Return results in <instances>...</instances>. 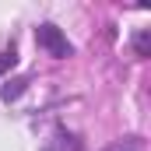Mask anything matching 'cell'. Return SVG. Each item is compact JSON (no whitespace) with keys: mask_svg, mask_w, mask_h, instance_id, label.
I'll use <instances>...</instances> for the list:
<instances>
[{"mask_svg":"<svg viewBox=\"0 0 151 151\" xmlns=\"http://www.w3.org/2000/svg\"><path fill=\"white\" fill-rule=\"evenodd\" d=\"M35 42L49 53V56H56V60H67V56L74 53V46L67 42V35H63L56 25H39L35 28Z\"/></svg>","mask_w":151,"mask_h":151,"instance_id":"cell-1","label":"cell"},{"mask_svg":"<svg viewBox=\"0 0 151 151\" xmlns=\"http://www.w3.org/2000/svg\"><path fill=\"white\" fill-rule=\"evenodd\" d=\"M25 84H28L25 77H14V81H4V102H14V99H18V95L25 91Z\"/></svg>","mask_w":151,"mask_h":151,"instance_id":"cell-2","label":"cell"},{"mask_svg":"<svg viewBox=\"0 0 151 151\" xmlns=\"http://www.w3.org/2000/svg\"><path fill=\"white\" fill-rule=\"evenodd\" d=\"M14 63H18V53H14V49H7V53H0V74H7V70H11Z\"/></svg>","mask_w":151,"mask_h":151,"instance_id":"cell-3","label":"cell"}]
</instances>
